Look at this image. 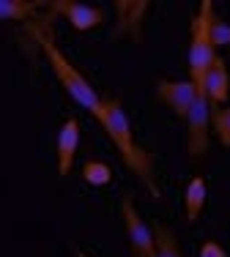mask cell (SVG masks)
<instances>
[{"label": "cell", "mask_w": 230, "mask_h": 257, "mask_svg": "<svg viewBox=\"0 0 230 257\" xmlns=\"http://www.w3.org/2000/svg\"><path fill=\"white\" fill-rule=\"evenodd\" d=\"M99 123L110 134V140L115 143L124 164L148 186V192L154 197H159V186H156V178H154V156L135 143L132 123H129V118H126V112H124L118 99H101V120Z\"/></svg>", "instance_id": "1"}, {"label": "cell", "mask_w": 230, "mask_h": 257, "mask_svg": "<svg viewBox=\"0 0 230 257\" xmlns=\"http://www.w3.org/2000/svg\"><path fill=\"white\" fill-rule=\"evenodd\" d=\"M28 30H30V36L36 39V44L41 47V52L47 55V60H50L52 71H55V77H58V82L66 88V93H69L71 99L80 104V107H85L96 120H101V99H99V93H96V90L90 88L88 79L82 77L80 71L74 69V66H71V60L58 50L50 22H39V25H30Z\"/></svg>", "instance_id": "2"}, {"label": "cell", "mask_w": 230, "mask_h": 257, "mask_svg": "<svg viewBox=\"0 0 230 257\" xmlns=\"http://www.w3.org/2000/svg\"><path fill=\"white\" fill-rule=\"evenodd\" d=\"M214 14V3L203 0L200 3V14L192 20V44H189V77L195 82L197 90H203V77L208 71L211 60H214V44L208 36V20Z\"/></svg>", "instance_id": "3"}, {"label": "cell", "mask_w": 230, "mask_h": 257, "mask_svg": "<svg viewBox=\"0 0 230 257\" xmlns=\"http://www.w3.org/2000/svg\"><path fill=\"white\" fill-rule=\"evenodd\" d=\"M121 213H124V224H126V235H129V249L135 257H156V241H154V230L140 219L135 208L132 194H124L121 200Z\"/></svg>", "instance_id": "4"}, {"label": "cell", "mask_w": 230, "mask_h": 257, "mask_svg": "<svg viewBox=\"0 0 230 257\" xmlns=\"http://www.w3.org/2000/svg\"><path fill=\"white\" fill-rule=\"evenodd\" d=\"M186 123H189L186 151H189L192 159H200L208 151V128H211V104L203 90H197L195 101H192V109L186 115Z\"/></svg>", "instance_id": "5"}, {"label": "cell", "mask_w": 230, "mask_h": 257, "mask_svg": "<svg viewBox=\"0 0 230 257\" xmlns=\"http://www.w3.org/2000/svg\"><path fill=\"white\" fill-rule=\"evenodd\" d=\"M151 3L148 0H118L115 3V14H118V22L112 28V39H132L135 44L143 41V22L145 14H148Z\"/></svg>", "instance_id": "6"}, {"label": "cell", "mask_w": 230, "mask_h": 257, "mask_svg": "<svg viewBox=\"0 0 230 257\" xmlns=\"http://www.w3.org/2000/svg\"><path fill=\"white\" fill-rule=\"evenodd\" d=\"M195 96H197V88H195L192 79H186V82L159 79V82H156V99H159L162 104H167L178 118H186V115H189Z\"/></svg>", "instance_id": "7"}, {"label": "cell", "mask_w": 230, "mask_h": 257, "mask_svg": "<svg viewBox=\"0 0 230 257\" xmlns=\"http://www.w3.org/2000/svg\"><path fill=\"white\" fill-rule=\"evenodd\" d=\"M47 6H50L55 14L66 17L74 30H90V28H96V25L104 22V11L96 9V6L74 3V0H52V3H47Z\"/></svg>", "instance_id": "8"}, {"label": "cell", "mask_w": 230, "mask_h": 257, "mask_svg": "<svg viewBox=\"0 0 230 257\" xmlns=\"http://www.w3.org/2000/svg\"><path fill=\"white\" fill-rule=\"evenodd\" d=\"M203 93H205V99H208L211 107L225 104L227 96H230V74H227L225 60H222L219 55H214V60H211L208 71H205V77H203Z\"/></svg>", "instance_id": "9"}, {"label": "cell", "mask_w": 230, "mask_h": 257, "mask_svg": "<svg viewBox=\"0 0 230 257\" xmlns=\"http://www.w3.org/2000/svg\"><path fill=\"white\" fill-rule=\"evenodd\" d=\"M77 148H80V123H77V118H69L60 126V134H58V173L63 178L71 173Z\"/></svg>", "instance_id": "10"}, {"label": "cell", "mask_w": 230, "mask_h": 257, "mask_svg": "<svg viewBox=\"0 0 230 257\" xmlns=\"http://www.w3.org/2000/svg\"><path fill=\"white\" fill-rule=\"evenodd\" d=\"M205 205V181L197 175L186 183V192H184V208H186V222H197L203 213Z\"/></svg>", "instance_id": "11"}, {"label": "cell", "mask_w": 230, "mask_h": 257, "mask_svg": "<svg viewBox=\"0 0 230 257\" xmlns=\"http://www.w3.org/2000/svg\"><path fill=\"white\" fill-rule=\"evenodd\" d=\"M154 241H156V257H184L178 246V238L170 227H165L162 222H154Z\"/></svg>", "instance_id": "12"}, {"label": "cell", "mask_w": 230, "mask_h": 257, "mask_svg": "<svg viewBox=\"0 0 230 257\" xmlns=\"http://www.w3.org/2000/svg\"><path fill=\"white\" fill-rule=\"evenodd\" d=\"M41 6L39 0H0V20H28Z\"/></svg>", "instance_id": "13"}, {"label": "cell", "mask_w": 230, "mask_h": 257, "mask_svg": "<svg viewBox=\"0 0 230 257\" xmlns=\"http://www.w3.org/2000/svg\"><path fill=\"white\" fill-rule=\"evenodd\" d=\"M82 178L90 186H107L112 181V170L104 162H85L82 164Z\"/></svg>", "instance_id": "14"}, {"label": "cell", "mask_w": 230, "mask_h": 257, "mask_svg": "<svg viewBox=\"0 0 230 257\" xmlns=\"http://www.w3.org/2000/svg\"><path fill=\"white\" fill-rule=\"evenodd\" d=\"M211 123L219 143L230 148V107H211Z\"/></svg>", "instance_id": "15"}, {"label": "cell", "mask_w": 230, "mask_h": 257, "mask_svg": "<svg viewBox=\"0 0 230 257\" xmlns=\"http://www.w3.org/2000/svg\"><path fill=\"white\" fill-rule=\"evenodd\" d=\"M208 36H211L214 50H216V47H225V44H230V25H227V22H222L219 17L211 14V20H208Z\"/></svg>", "instance_id": "16"}, {"label": "cell", "mask_w": 230, "mask_h": 257, "mask_svg": "<svg viewBox=\"0 0 230 257\" xmlns=\"http://www.w3.org/2000/svg\"><path fill=\"white\" fill-rule=\"evenodd\" d=\"M200 257H227V252L216 241H205L200 246Z\"/></svg>", "instance_id": "17"}, {"label": "cell", "mask_w": 230, "mask_h": 257, "mask_svg": "<svg viewBox=\"0 0 230 257\" xmlns=\"http://www.w3.org/2000/svg\"><path fill=\"white\" fill-rule=\"evenodd\" d=\"M74 254H77V257H88L85 252H82V249H74Z\"/></svg>", "instance_id": "18"}]
</instances>
